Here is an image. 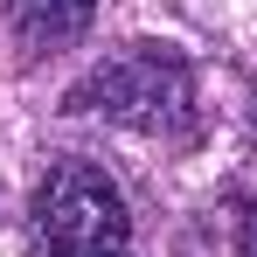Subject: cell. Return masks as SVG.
Segmentation results:
<instances>
[{"mask_svg": "<svg viewBox=\"0 0 257 257\" xmlns=\"http://www.w3.org/2000/svg\"><path fill=\"white\" fill-rule=\"evenodd\" d=\"M63 111H104L111 125H132V132H188L195 125V70L167 42H125L90 77L70 84Z\"/></svg>", "mask_w": 257, "mask_h": 257, "instance_id": "obj_1", "label": "cell"}, {"mask_svg": "<svg viewBox=\"0 0 257 257\" xmlns=\"http://www.w3.org/2000/svg\"><path fill=\"white\" fill-rule=\"evenodd\" d=\"M35 236L49 257H132V215L118 181L90 160H56L35 188Z\"/></svg>", "mask_w": 257, "mask_h": 257, "instance_id": "obj_2", "label": "cell"}, {"mask_svg": "<svg viewBox=\"0 0 257 257\" xmlns=\"http://www.w3.org/2000/svg\"><path fill=\"white\" fill-rule=\"evenodd\" d=\"M7 14H14V28L28 35V42H77L90 28V14H97V0H7Z\"/></svg>", "mask_w": 257, "mask_h": 257, "instance_id": "obj_3", "label": "cell"}]
</instances>
